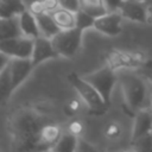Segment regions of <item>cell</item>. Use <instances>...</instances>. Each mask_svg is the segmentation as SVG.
Here are the masks:
<instances>
[{
	"instance_id": "1",
	"label": "cell",
	"mask_w": 152,
	"mask_h": 152,
	"mask_svg": "<svg viewBox=\"0 0 152 152\" xmlns=\"http://www.w3.org/2000/svg\"><path fill=\"white\" fill-rule=\"evenodd\" d=\"M126 104L132 110H139L146 108V103H150V88L146 81L133 72H124L118 78Z\"/></svg>"
},
{
	"instance_id": "2",
	"label": "cell",
	"mask_w": 152,
	"mask_h": 152,
	"mask_svg": "<svg viewBox=\"0 0 152 152\" xmlns=\"http://www.w3.org/2000/svg\"><path fill=\"white\" fill-rule=\"evenodd\" d=\"M82 33L83 31L76 26L68 30H59L51 38L53 48L58 53V56H63L68 58L75 56L81 48Z\"/></svg>"
},
{
	"instance_id": "3",
	"label": "cell",
	"mask_w": 152,
	"mask_h": 152,
	"mask_svg": "<svg viewBox=\"0 0 152 152\" xmlns=\"http://www.w3.org/2000/svg\"><path fill=\"white\" fill-rule=\"evenodd\" d=\"M68 80L71 83V86L75 88V90L78 93L81 99L86 102V104L91 110L101 113L108 107V104L104 102V100L102 99L100 93L88 81H86L82 76H78L75 72H71V74H69Z\"/></svg>"
},
{
	"instance_id": "4",
	"label": "cell",
	"mask_w": 152,
	"mask_h": 152,
	"mask_svg": "<svg viewBox=\"0 0 152 152\" xmlns=\"http://www.w3.org/2000/svg\"><path fill=\"white\" fill-rule=\"evenodd\" d=\"M82 77L86 81H88L100 93V95L102 96L104 102L109 106L112 91L114 89L115 83L119 81L118 76L114 72V69H112L110 66H104V68H101L96 71L86 74Z\"/></svg>"
},
{
	"instance_id": "5",
	"label": "cell",
	"mask_w": 152,
	"mask_h": 152,
	"mask_svg": "<svg viewBox=\"0 0 152 152\" xmlns=\"http://www.w3.org/2000/svg\"><path fill=\"white\" fill-rule=\"evenodd\" d=\"M33 42L34 39L19 36L15 38L6 39L0 42V51L6 53L7 56L18 57V58H31L32 50H33Z\"/></svg>"
},
{
	"instance_id": "6",
	"label": "cell",
	"mask_w": 152,
	"mask_h": 152,
	"mask_svg": "<svg viewBox=\"0 0 152 152\" xmlns=\"http://www.w3.org/2000/svg\"><path fill=\"white\" fill-rule=\"evenodd\" d=\"M122 18L124 17L121 15V13L119 11L108 12V13L95 19L94 28L106 36H109V37L119 36L122 31V28H121Z\"/></svg>"
},
{
	"instance_id": "7",
	"label": "cell",
	"mask_w": 152,
	"mask_h": 152,
	"mask_svg": "<svg viewBox=\"0 0 152 152\" xmlns=\"http://www.w3.org/2000/svg\"><path fill=\"white\" fill-rule=\"evenodd\" d=\"M7 65L14 89L19 87L27 78V76L30 75V72L34 66L31 58H18V57H12Z\"/></svg>"
},
{
	"instance_id": "8",
	"label": "cell",
	"mask_w": 152,
	"mask_h": 152,
	"mask_svg": "<svg viewBox=\"0 0 152 152\" xmlns=\"http://www.w3.org/2000/svg\"><path fill=\"white\" fill-rule=\"evenodd\" d=\"M58 53L56 52L52 40L51 38L44 37V36H39L37 38H34L33 42V50H32V63L36 66L37 64H40L50 58L57 57Z\"/></svg>"
},
{
	"instance_id": "9",
	"label": "cell",
	"mask_w": 152,
	"mask_h": 152,
	"mask_svg": "<svg viewBox=\"0 0 152 152\" xmlns=\"http://www.w3.org/2000/svg\"><path fill=\"white\" fill-rule=\"evenodd\" d=\"M121 15L137 23H147V5L138 0H125L119 8Z\"/></svg>"
},
{
	"instance_id": "10",
	"label": "cell",
	"mask_w": 152,
	"mask_h": 152,
	"mask_svg": "<svg viewBox=\"0 0 152 152\" xmlns=\"http://www.w3.org/2000/svg\"><path fill=\"white\" fill-rule=\"evenodd\" d=\"M145 62L146 56L141 52H116L110 57V68H134L138 65H142Z\"/></svg>"
},
{
	"instance_id": "11",
	"label": "cell",
	"mask_w": 152,
	"mask_h": 152,
	"mask_svg": "<svg viewBox=\"0 0 152 152\" xmlns=\"http://www.w3.org/2000/svg\"><path fill=\"white\" fill-rule=\"evenodd\" d=\"M148 132H152V112L150 107L137 110L132 128V141Z\"/></svg>"
},
{
	"instance_id": "12",
	"label": "cell",
	"mask_w": 152,
	"mask_h": 152,
	"mask_svg": "<svg viewBox=\"0 0 152 152\" xmlns=\"http://www.w3.org/2000/svg\"><path fill=\"white\" fill-rule=\"evenodd\" d=\"M18 18H19V24H20V28H21L23 36L32 38V39L42 36L34 13L25 10L23 13H20L18 15Z\"/></svg>"
},
{
	"instance_id": "13",
	"label": "cell",
	"mask_w": 152,
	"mask_h": 152,
	"mask_svg": "<svg viewBox=\"0 0 152 152\" xmlns=\"http://www.w3.org/2000/svg\"><path fill=\"white\" fill-rule=\"evenodd\" d=\"M19 36H23V33H21L18 15L0 19V42L15 38Z\"/></svg>"
},
{
	"instance_id": "14",
	"label": "cell",
	"mask_w": 152,
	"mask_h": 152,
	"mask_svg": "<svg viewBox=\"0 0 152 152\" xmlns=\"http://www.w3.org/2000/svg\"><path fill=\"white\" fill-rule=\"evenodd\" d=\"M38 26H39V31L40 34L48 38H52L61 28L58 27V25L56 24L55 19L52 18L50 12H40L34 14Z\"/></svg>"
},
{
	"instance_id": "15",
	"label": "cell",
	"mask_w": 152,
	"mask_h": 152,
	"mask_svg": "<svg viewBox=\"0 0 152 152\" xmlns=\"http://www.w3.org/2000/svg\"><path fill=\"white\" fill-rule=\"evenodd\" d=\"M52 18L55 19L56 24L58 25V27L61 30H68V28H72L76 26V21H75V13L71 11H68L65 8H57L52 12H50Z\"/></svg>"
},
{
	"instance_id": "16",
	"label": "cell",
	"mask_w": 152,
	"mask_h": 152,
	"mask_svg": "<svg viewBox=\"0 0 152 152\" xmlns=\"http://www.w3.org/2000/svg\"><path fill=\"white\" fill-rule=\"evenodd\" d=\"M23 0H0V18L17 17L25 11Z\"/></svg>"
},
{
	"instance_id": "17",
	"label": "cell",
	"mask_w": 152,
	"mask_h": 152,
	"mask_svg": "<svg viewBox=\"0 0 152 152\" xmlns=\"http://www.w3.org/2000/svg\"><path fill=\"white\" fill-rule=\"evenodd\" d=\"M81 8L95 19L108 13L104 0H81Z\"/></svg>"
},
{
	"instance_id": "18",
	"label": "cell",
	"mask_w": 152,
	"mask_h": 152,
	"mask_svg": "<svg viewBox=\"0 0 152 152\" xmlns=\"http://www.w3.org/2000/svg\"><path fill=\"white\" fill-rule=\"evenodd\" d=\"M13 90H14V87L10 75L8 65H6L0 71V102L6 101L10 97V95L13 93Z\"/></svg>"
},
{
	"instance_id": "19",
	"label": "cell",
	"mask_w": 152,
	"mask_h": 152,
	"mask_svg": "<svg viewBox=\"0 0 152 152\" xmlns=\"http://www.w3.org/2000/svg\"><path fill=\"white\" fill-rule=\"evenodd\" d=\"M77 144H78V140L75 134L72 133L63 134L59 139H57L55 150L56 151H75L77 150Z\"/></svg>"
},
{
	"instance_id": "20",
	"label": "cell",
	"mask_w": 152,
	"mask_h": 152,
	"mask_svg": "<svg viewBox=\"0 0 152 152\" xmlns=\"http://www.w3.org/2000/svg\"><path fill=\"white\" fill-rule=\"evenodd\" d=\"M75 21H76V27H78L82 31H84L86 28L94 27L95 18L91 17L90 14H88L86 11H83L81 8L80 11H77L75 13Z\"/></svg>"
},
{
	"instance_id": "21",
	"label": "cell",
	"mask_w": 152,
	"mask_h": 152,
	"mask_svg": "<svg viewBox=\"0 0 152 152\" xmlns=\"http://www.w3.org/2000/svg\"><path fill=\"white\" fill-rule=\"evenodd\" d=\"M132 142H133L135 150H140V151H150V150H152V132H148V133L137 138Z\"/></svg>"
},
{
	"instance_id": "22",
	"label": "cell",
	"mask_w": 152,
	"mask_h": 152,
	"mask_svg": "<svg viewBox=\"0 0 152 152\" xmlns=\"http://www.w3.org/2000/svg\"><path fill=\"white\" fill-rule=\"evenodd\" d=\"M59 7L76 13L81 10V0H57Z\"/></svg>"
},
{
	"instance_id": "23",
	"label": "cell",
	"mask_w": 152,
	"mask_h": 152,
	"mask_svg": "<svg viewBox=\"0 0 152 152\" xmlns=\"http://www.w3.org/2000/svg\"><path fill=\"white\" fill-rule=\"evenodd\" d=\"M124 1L125 0H104V4L107 6L108 12H114V11H119Z\"/></svg>"
},
{
	"instance_id": "24",
	"label": "cell",
	"mask_w": 152,
	"mask_h": 152,
	"mask_svg": "<svg viewBox=\"0 0 152 152\" xmlns=\"http://www.w3.org/2000/svg\"><path fill=\"white\" fill-rule=\"evenodd\" d=\"M42 2L44 5V8H45L46 12H52V11H55L59 7L57 0H43Z\"/></svg>"
},
{
	"instance_id": "25",
	"label": "cell",
	"mask_w": 152,
	"mask_h": 152,
	"mask_svg": "<svg viewBox=\"0 0 152 152\" xmlns=\"http://www.w3.org/2000/svg\"><path fill=\"white\" fill-rule=\"evenodd\" d=\"M107 134H108V137H110V138L118 137V135L120 134V127H119L118 125H115V124L108 126V128H107Z\"/></svg>"
},
{
	"instance_id": "26",
	"label": "cell",
	"mask_w": 152,
	"mask_h": 152,
	"mask_svg": "<svg viewBox=\"0 0 152 152\" xmlns=\"http://www.w3.org/2000/svg\"><path fill=\"white\" fill-rule=\"evenodd\" d=\"M10 59H11V57L10 56H7L6 53H4L2 51H0V71L8 64V62H10Z\"/></svg>"
},
{
	"instance_id": "27",
	"label": "cell",
	"mask_w": 152,
	"mask_h": 152,
	"mask_svg": "<svg viewBox=\"0 0 152 152\" xmlns=\"http://www.w3.org/2000/svg\"><path fill=\"white\" fill-rule=\"evenodd\" d=\"M147 20L152 23V6H147Z\"/></svg>"
},
{
	"instance_id": "28",
	"label": "cell",
	"mask_w": 152,
	"mask_h": 152,
	"mask_svg": "<svg viewBox=\"0 0 152 152\" xmlns=\"http://www.w3.org/2000/svg\"><path fill=\"white\" fill-rule=\"evenodd\" d=\"M147 6H152V0H146V2H145Z\"/></svg>"
},
{
	"instance_id": "29",
	"label": "cell",
	"mask_w": 152,
	"mask_h": 152,
	"mask_svg": "<svg viewBox=\"0 0 152 152\" xmlns=\"http://www.w3.org/2000/svg\"><path fill=\"white\" fill-rule=\"evenodd\" d=\"M150 109H151V112H152V102H151V106H150Z\"/></svg>"
},
{
	"instance_id": "30",
	"label": "cell",
	"mask_w": 152,
	"mask_h": 152,
	"mask_svg": "<svg viewBox=\"0 0 152 152\" xmlns=\"http://www.w3.org/2000/svg\"><path fill=\"white\" fill-rule=\"evenodd\" d=\"M151 90H152V80H151Z\"/></svg>"
},
{
	"instance_id": "31",
	"label": "cell",
	"mask_w": 152,
	"mask_h": 152,
	"mask_svg": "<svg viewBox=\"0 0 152 152\" xmlns=\"http://www.w3.org/2000/svg\"><path fill=\"white\" fill-rule=\"evenodd\" d=\"M0 19H1V18H0Z\"/></svg>"
}]
</instances>
